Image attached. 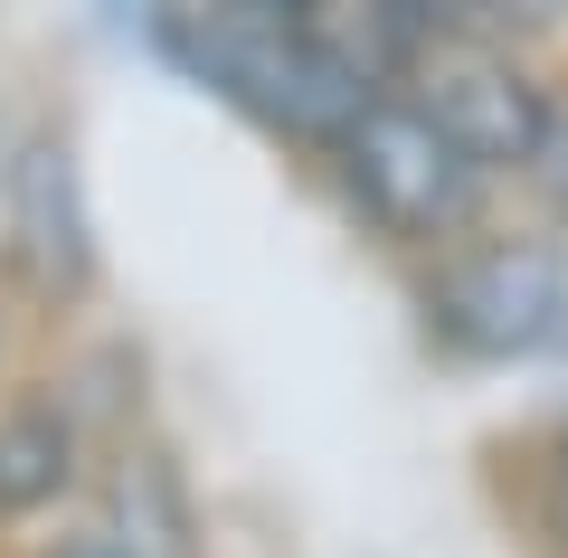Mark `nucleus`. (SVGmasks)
Instances as JSON below:
<instances>
[{
	"instance_id": "39448f33",
	"label": "nucleus",
	"mask_w": 568,
	"mask_h": 558,
	"mask_svg": "<svg viewBox=\"0 0 568 558\" xmlns=\"http://www.w3.org/2000/svg\"><path fill=\"white\" fill-rule=\"evenodd\" d=\"M10 209H20V256L48 294H77L95 275V227H85V190H77V152L58 133H39L10 171Z\"/></svg>"
},
{
	"instance_id": "f03ea898",
	"label": "nucleus",
	"mask_w": 568,
	"mask_h": 558,
	"mask_svg": "<svg viewBox=\"0 0 568 558\" xmlns=\"http://www.w3.org/2000/svg\"><path fill=\"white\" fill-rule=\"evenodd\" d=\"M323 161H332V180H342L351 219L379 227L388 246H417V256H446L455 237H474L484 209H493V190H503L407 85H379V95L332 133Z\"/></svg>"
},
{
	"instance_id": "6e6552de",
	"label": "nucleus",
	"mask_w": 568,
	"mask_h": 558,
	"mask_svg": "<svg viewBox=\"0 0 568 558\" xmlns=\"http://www.w3.org/2000/svg\"><path fill=\"white\" fill-rule=\"evenodd\" d=\"M540 530H549V549L568 558V445L549 455V474H540Z\"/></svg>"
},
{
	"instance_id": "0eeeda50",
	"label": "nucleus",
	"mask_w": 568,
	"mask_h": 558,
	"mask_svg": "<svg viewBox=\"0 0 568 558\" xmlns=\"http://www.w3.org/2000/svg\"><path fill=\"white\" fill-rule=\"evenodd\" d=\"M521 190L540 200L549 227H568V85L549 95V123H540V142H530V161H521Z\"/></svg>"
},
{
	"instance_id": "f257e3e1",
	"label": "nucleus",
	"mask_w": 568,
	"mask_h": 558,
	"mask_svg": "<svg viewBox=\"0 0 568 558\" xmlns=\"http://www.w3.org/2000/svg\"><path fill=\"white\" fill-rule=\"evenodd\" d=\"M152 58H171L200 95L237 104L256 133L304 142V152H332L351 114L379 95V67L351 48V29L332 20H237V10H200V0H162L142 20Z\"/></svg>"
},
{
	"instance_id": "1a4fd4ad",
	"label": "nucleus",
	"mask_w": 568,
	"mask_h": 558,
	"mask_svg": "<svg viewBox=\"0 0 568 558\" xmlns=\"http://www.w3.org/2000/svg\"><path fill=\"white\" fill-rule=\"evenodd\" d=\"M200 10H237V20H323L332 0H200Z\"/></svg>"
},
{
	"instance_id": "9d476101",
	"label": "nucleus",
	"mask_w": 568,
	"mask_h": 558,
	"mask_svg": "<svg viewBox=\"0 0 568 558\" xmlns=\"http://www.w3.org/2000/svg\"><path fill=\"white\" fill-rule=\"evenodd\" d=\"M48 558H152V549H133V539H114V530H85V539H58Z\"/></svg>"
},
{
	"instance_id": "9b49d317",
	"label": "nucleus",
	"mask_w": 568,
	"mask_h": 558,
	"mask_svg": "<svg viewBox=\"0 0 568 558\" xmlns=\"http://www.w3.org/2000/svg\"><path fill=\"white\" fill-rule=\"evenodd\" d=\"M95 10H104V20H114V29H142V20H152V10H162V0H95Z\"/></svg>"
},
{
	"instance_id": "20e7f679",
	"label": "nucleus",
	"mask_w": 568,
	"mask_h": 558,
	"mask_svg": "<svg viewBox=\"0 0 568 558\" xmlns=\"http://www.w3.org/2000/svg\"><path fill=\"white\" fill-rule=\"evenodd\" d=\"M398 85L446 123L493 180H521L530 142H540V123H549V95H559V85L521 58V39H503V29H446V39H426Z\"/></svg>"
},
{
	"instance_id": "7ed1b4c3",
	"label": "nucleus",
	"mask_w": 568,
	"mask_h": 558,
	"mask_svg": "<svg viewBox=\"0 0 568 558\" xmlns=\"http://www.w3.org/2000/svg\"><path fill=\"white\" fill-rule=\"evenodd\" d=\"M426 332L446 359L474 369H521L568 341V256L549 237H455L426 265Z\"/></svg>"
},
{
	"instance_id": "423d86ee",
	"label": "nucleus",
	"mask_w": 568,
	"mask_h": 558,
	"mask_svg": "<svg viewBox=\"0 0 568 558\" xmlns=\"http://www.w3.org/2000/svg\"><path fill=\"white\" fill-rule=\"evenodd\" d=\"M67 417L58 407H10L0 417V511H39L48 493L67 483Z\"/></svg>"
}]
</instances>
